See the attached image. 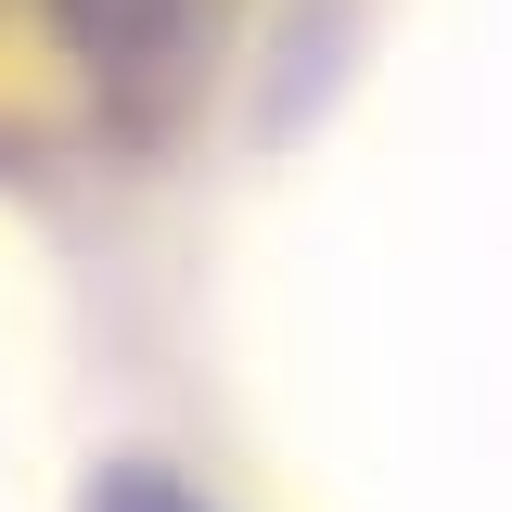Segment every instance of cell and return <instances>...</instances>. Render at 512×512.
<instances>
[{
	"label": "cell",
	"mask_w": 512,
	"mask_h": 512,
	"mask_svg": "<svg viewBox=\"0 0 512 512\" xmlns=\"http://www.w3.org/2000/svg\"><path fill=\"white\" fill-rule=\"evenodd\" d=\"M103 512H192V500H167V487H116Z\"/></svg>",
	"instance_id": "cell-1"
}]
</instances>
